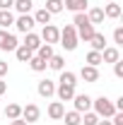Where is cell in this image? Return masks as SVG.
Here are the masks:
<instances>
[{
	"label": "cell",
	"instance_id": "16",
	"mask_svg": "<svg viewBox=\"0 0 123 125\" xmlns=\"http://www.w3.org/2000/svg\"><path fill=\"white\" fill-rule=\"evenodd\" d=\"M24 46L36 53L39 46H41V36H39V34H34V31H29V34H27V39H24Z\"/></svg>",
	"mask_w": 123,
	"mask_h": 125
},
{
	"label": "cell",
	"instance_id": "6",
	"mask_svg": "<svg viewBox=\"0 0 123 125\" xmlns=\"http://www.w3.org/2000/svg\"><path fill=\"white\" fill-rule=\"evenodd\" d=\"M73 104H75L77 113H87V111L92 108V96H87V94H75V96H73Z\"/></svg>",
	"mask_w": 123,
	"mask_h": 125
},
{
	"label": "cell",
	"instance_id": "14",
	"mask_svg": "<svg viewBox=\"0 0 123 125\" xmlns=\"http://www.w3.org/2000/svg\"><path fill=\"white\" fill-rule=\"evenodd\" d=\"M46 67H51V70H56V72H61V70H65V58H63V55H58V53H53V55L48 58Z\"/></svg>",
	"mask_w": 123,
	"mask_h": 125
},
{
	"label": "cell",
	"instance_id": "13",
	"mask_svg": "<svg viewBox=\"0 0 123 125\" xmlns=\"http://www.w3.org/2000/svg\"><path fill=\"white\" fill-rule=\"evenodd\" d=\"M80 77L85 79V82H99V70L92 67V65H85V67L80 70Z\"/></svg>",
	"mask_w": 123,
	"mask_h": 125
},
{
	"label": "cell",
	"instance_id": "20",
	"mask_svg": "<svg viewBox=\"0 0 123 125\" xmlns=\"http://www.w3.org/2000/svg\"><path fill=\"white\" fill-rule=\"evenodd\" d=\"M15 24V15L12 10H0V29H7Z\"/></svg>",
	"mask_w": 123,
	"mask_h": 125
},
{
	"label": "cell",
	"instance_id": "26",
	"mask_svg": "<svg viewBox=\"0 0 123 125\" xmlns=\"http://www.w3.org/2000/svg\"><path fill=\"white\" fill-rule=\"evenodd\" d=\"M34 22H36V24H51V12H48L46 7L36 10V15H34Z\"/></svg>",
	"mask_w": 123,
	"mask_h": 125
},
{
	"label": "cell",
	"instance_id": "27",
	"mask_svg": "<svg viewBox=\"0 0 123 125\" xmlns=\"http://www.w3.org/2000/svg\"><path fill=\"white\" fill-rule=\"evenodd\" d=\"M29 67L34 72H44V70H46V60H41L39 55H31L29 58Z\"/></svg>",
	"mask_w": 123,
	"mask_h": 125
},
{
	"label": "cell",
	"instance_id": "3",
	"mask_svg": "<svg viewBox=\"0 0 123 125\" xmlns=\"http://www.w3.org/2000/svg\"><path fill=\"white\" fill-rule=\"evenodd\" d=\"M58 39H61V29L53 27V24H44V29H41V41L48 43V46H53V43H58Z\"/></svg>",
	"mask_w": 123,
	"mask_h": 125
},
{
	"label": "cell",
	"instance_id": "25",
	"mask_svg": "<svg viewBox=\"0 0 123 125\" xmlns=\"http://www.w3.org/2000/svg\"><path fill=\"white\" fill-rule=\"evenodd\" d=\"M12 7H15L19 15H29V10L34 7V2H31V0H15V5H12Z\"/></svg>",
	"mask_w": 123,
	"mask_h": 125
},
{
	"label": "cell",
	"instance_id": "40",
	"mask_svg": "<svg viewBox=\"0 0 123 125\" xmlns=\"http://www.w3.org/2000/svg\"><path fill=\"white\" fill-rule=\"evenodd\" d=\"M106 2H116V0H106Z\"/></svg>",
	"mask_w": 123,
	"mask_h": 125
},
{
	"label": "cell",
	"instance_id": "31",
	"mask_svg": "<svg viewBox=\"0 0 123 125\" xmlns=\"http://www.w3.org/2000/svg\"><path fill=\"white\" fill-rule=\"evenodd\" d=\"M85 24H89L87 12H75V17H73V27H75V29H80V27H85Z\"/></svg>",
	"mask_w": 123,
	"mask_h": 125
},
{
	"label": "cell",
	"instance_id": "7",
	"mask_svg": "<svg viewBox=\"0 0 123 125\" xmlns=\"http://www.w3.org/2000/svg\"><path fill=\"white\" fill-rule=\"evenodd\" d=\"M39 115H41V108H39L36 104H27V106L22 108V120H27V123H36Z\"/></svg>",
	"mask_w": 123,
	"mask_h": 125
},
{
	"label": "cell",
	"instance_id": "15",
	"mask_svg": "<svg viewBox=\"0 0 123 125\" xmlns=\"http://www.w3.org/2000/svg\"><path fill=\"white\" fill-rule=\"evenodd\" d=\"M89 43H92V51H99V53H101V51L106 48V36L99 34V31H94V36L89 39Z\"/></svg>",
	"mask_w": 123,
	"mask_h": 125
},
{
	"label": "cell",
	"instance_id": "29",
	"mask_svg": "<svg viewBox=\"0 0 123 125\" xmlns=\"http://www.w3.org/2000/svg\"><path fill=\"white\" fill-rule=\"evenodd\" d=\"M46 10L51 12V15L63 12V10H65V7H63V0H46Z\"/></svg>",
	"mask_w": 123,
	"mask_h": 125
},
{
	"label": "cell",
	"instance_id": "34",
	"mask_svg": "<svg viewBox=\"0 0 123 125\" xmlns=\"http://www.w3.org/2000/svg\"><path fill=\"white\" fill-rule=\"evenodd\" d=\"M113 75H116V77H123V60L113 62Z\"/></svg>",
	"mask_w": 123,
	"mask_h": 125
},
{
	"label": "cell",
	"instance_id": "39",
	"mask_svg": "<svg viewBox=\"0 0 123 125\" xmlns=\"http://www.w3.org/2000/svg\"><path fill=\"white\" fill-rule=\"evenodd\" d=\"M97 125H111V120H109V118H104V120H99Z\"/></svg>",
	"mask_w": 123,
	"mask_h": 125
},
{
	"label": "cell",
	"instance_id": "12",
	"mask_svg": "<svg viewBox=\"0 0 123 125\" xmlns=\"http://www.w3.org/2000/svg\"><path fill=\"white\" fill-rule=\"evenodd\" d=\"M56 94H58L61 101H73V96H75V87H70V84H58V87H56Z\"/></svg>",
	"mask_w": 123,
	"mask_h": 125
},
{
	"label": "cell",
	"instance_id": "19",
	"mask_svg": "<svg viewBox=\"0 0 123 125\" xmlns=\"http://www.w3.org/2000/svg\"><path fill=\"white\" fill-rule=\"evenodd\" d=\"M15 55H17V60H19V62H29V58L34 55V51H29L24 43H19V46L15 48Z\"/></svg>",
	"mask_w": 123,
	"mask_h": 125
},
{
	"label": "cell",
	"instance_id": "2",
	"mask_svg": "<svg viewBox=\"0 0 123 125\" xmlns=\"http://www.w3.org/2000/svg\"><path fill=\"white\" fill-rule=\"evenodd\" d=\"M92 106H94V113H97L99 118H111V115L116 113L113 101H111V99H106V96H99V99H94Z\"/></svg>",
	"mask_w": 123,
	"mask_h": 125
},
{
	"label": "cell",
	"instance_id": "35",
	"mask_svg": "<svg viewBox=\"0 0 123 125\" xmlns=\"http://www.w3.org/2000/svg\"><path fill=\"white\" fill-rule=\"evenodd\" d=\"M15 0H0V10H12Z\"/></svg>",
	"mask_w": 123,
	"mask_h": 125
},
{
	"label": "cell",
	"instance_id": "23",
	"mask_svg": "<svg viewBox=\"0 0 123 125\" xmlns=\"http://www.w3.org/2000/svg\"><path fill=\"white\" fill-rule=\"evenodd\" d=\"M5 115H7L10 120H17V118H22V106H19V104H7V108H5Z\"/></svg>",
	"mask_w": 123,
	"mask_h": 125
},
{
	"label": "cell",
	"instance_id": "37",
	"mask_svg": "<svg viewBox=\"0 0 123 125\" xmlns=\"http://www.w3.org/2000/svg\"><path fill=\"white\" fill-rule=\"evenodd\" d=\"M10 125H29V123H27V120H22V118H17V120H12Z\"/></svg>",
	"mask_w": 123,
	"mask_h": 125
},
{
	"label": "cell",
	"instance_id": "38",
	"mask_svg": "<svg viewBox=\"0 0 123 125\" xmlns=\"http://www.w3.org/2000/svg\"><path fill=\"white\" fill-rule=\"evenodd\" d=\"M7 92V84H5V82H2V79H0V96H2V94Z\"/></svg>",
	"mask_w": 123,
	"mask_h": 125
},
{
	"label": "cell",
	"instance_id": "21",
	"mask_svg": "<svg viewBox=\"0 0 123 125\" xmlns=\"http://www.w3.org/2000/svg\"><path fill=\"white\" fill-rule=\"evenodd\" d=\"M101 10H104V17H109V19H118L121 17V5H116V2H109Z\"/></svg>",
	"mask_w": 123,
	"mask_h": 125
},
{
	"label": "cell",
	"instance_id": "1",
	"mask_svg": "<svg viewBox=\"0 0 123 125\" xmlns=\"http://www.w3.org/2000/svg\"><path fill=\"white\" fill-rule=\"evenodd\" d=\"M61 46L65 48V51H75L77 48V43H80V39H77V29L73 27V24H65L61 29Z\"/></svg>",
	"mask_w": 123,
	"mask_h": 125
},
{
	"label": "cell",
	"instance_id": "9",
	"mask_svg": "<svg viewBox=\"0 0 123 125\" xmlns=\"http://www.w3.org/2000/svg\"><path fill=\"white\" fill-rule=\"evenodd\" d=\"M89 5V0H63V7L70 12H85Z\"/></svg>",
	"mask_w": 123,
	"mask_h": 125
},
{
	"label": "cell",
	"instance_id": "5",
	"mask_svg": "<svg viewBox=\"0 0 123 125\" xmlns=\"http://www.w3.org/2000/svg\"><path fill=\"white\" fill-rule=\"evenodd\" d=\"M17 46H19V41L15 34H7L5 29H0V51H15Z\"/></svg>",
	"mask_w": 123,
	"mask_h": 125
},
{
	"label": "cell",
	"instance_id": "33",
	"mask_svg": "<svg viewBox=\"0 0 123 125\" xmlns=\"http://www.w3.org/2000/svg\"><path fill=\"white\" fill-rule=\"evenodd\" d=\"M113 41H116L118 46L123 43V27H116V29H113Z\"/></svg>",
	"mask_w": 123,
	"mask_h": 125
},
{
	"label": "cell",
	"instance_id": "17",
	"mask_svg": "<svg viewBox=\"0 0 123 125\" xmlns=\"http://www.w3.org/2000/svg\"><path fill=\"white\" fill-rule=\"evenodd\" d=\"M94 31H97V29H94V24H85V27H80V29H77V39L89 43V39L94 36Z\"/></svg>",
	"mask_w": 123,
	"mask_h": 125
},
{
	"label": "cell",
	"instance_id": "11",
	"mask_svg": "<svg viewBox=\"0 0 123 125\" xmlns=\"http://www.w3.org/2000/svg\"><path fill=\"white\" fill-rule=\"evenodd\" d=\"M63 113H65V104H63V101H53V104L48 106V118H51V120H61Z\"/></svg>",
	"mask_w": 123,
	"mask_h": 125
},
{
	"label": "cell",
	"instance_id": "4",
	"mask_svg": "<svg viewBox=\"0 0 123 125\" xmlns=\"http://www.w3.org/2000/svg\"><path fill=\"white\" fill-rule=\"evenodd\" d=\"M34 24H36V22H34V17L19 15V17H15V24H12V27H15L17 31H22V34H29V31L34 29Z\"/></svg>",
	"mask_w": 123,
	"mask_h": 125
},
{
	"label": "cell",
	"instance_id": "32",
	"mask_svg": "<svg viewBox=\"0 0 123 125\" xmlns=\"http://www.w3.org/2000/svg\"><path fill=\"white\" fill-rule=\"evenodd\" d=\"M80 123H85V125H97V123H99V115L92 113V111H87V113L82 115V120H80Z\"/></svg>",
	"mask_w": 123,
	"mask_h": 125
},
{
	"label": "cell",
	"instance_id": "24",
	"mask_svg": "<svg viewBox=\"0 0 123 125\" xmlns=\"http://www.w3.org/2000/svg\"><path fill=\"white\" fill-rule=\"evenodd\" d=\"M61 84H70V87H75L77 84V75L75 72H70V70H61V79H58Z\"/></svg>",
	"mask_w": 123,
	"mask_h": 125
},
{
	"label": "cell",
	"instance_id": "18",
	"mask_svg": "<svg viewBox=\"0 0 123 125\" xmlns=\"http://www.w3.org/2000/svg\"><path fill=\"white\" fill-rule=\"evenodd\" d=\"M87 19H89V24H94V27L101 24V22H104V10H101V7H92V10L87 12Z\"/></svg>",
	"mask_w": 123,
	"mask_h": 125
},
{
	"label": "cell",
	"instance_id": "36",
	"mask_svg": "<svg viewBox=\"0 0 123 125\" xmlns=\"http://www.w3.org/2000/svg\"><path fill=\"white\" fill-rule=\"evenodd\" d=\"M5 75H7V62H5V60H0V79L5 77Z\"/></svg>",
	"mask_w": 123,
	"mask_h": 125
},
{
	"label": "cell",
	"instance_id": "8",
	"mask_svg": "<svg viewBox=\"0 0 123 125\" xmlns=\"http://www.w3.org/2000/svg\"><path fill=\"white\" fill-rule=\"evenodd\" d=\"M36 92H39V96H44V99L53 96V94H56V82H51V79H41L39 87H36Z\"/></svg>",
	"mask_w": 123,
	"mask_h": 125
},
{
	"label": "cell",
	"instance_id": "10",
	"mask_svg": "<svg viewBox=\"0 0 123 125\" xmlns=\"http://www.w3.org/2000/svg\"><path fill=\"white\" fill-rule=\"evenodd\" d=\"M116 60H121V51L116 46H106L101 51V62H116Z\"/></svg>",
	"mask_w": 123,
	"mask_h": 125
},
{
	"label": "cell",
	"instance_id": "22",
	"mask_svg": "<svg viewBox=\"0 0 123 125\" xmlns=\"http://www.w3.org/2000/svg\"><path fill=\"white\" fill-rule=\"evenodd\" d=\"M61 120H65V125H80V120H82V113H77V111H68V113H63Z\"/></svg>",
	"mask_w": 123,
	"mask_h": 125
},
{
	"label": "cell",
	"instance_id": "28",
	"mask_svg": "<svg viewBox=\"0 0 123 125\" xmlns=\"http://www.w3.org/2000/svg\"><path fill=\"white\" fill-rule=\"evenodd\" d=\"M34 55H39L41 60H46V62H48V58L53 55V46H48V43H41V46H39V51H36Z\"/></svg>",
	"mask_w": 123,
	"mask_h": 125
},
{
	"label": "cell",
	"instance_id": "30",
	"mask_svg": "<svg viewBox=\"0 0 123 125\" xmlns=\"http://www.w3.org/2000/svg\"><path fill=\"white\" fill-rule=\"evenodd\" d=\"M85 60H87V65H92V67H99L101 65V53L99 51H89Z\"/></svg>",
	"mask_w": 123,
	"mask_h": 125
}]
</instances>
